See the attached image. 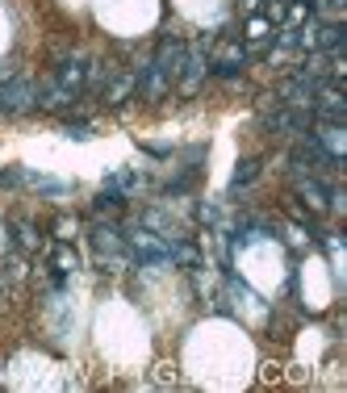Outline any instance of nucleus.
<instances>
[{
  "mask_svg": "<svg viewBox=\"0 0 347 393\" xmlns=\"http://www.w3.org/2000/svg\"><path fill=\"white\" fill-rule=\"evenodd\" d=\"M59 84H63V88H71V92H75V88H80V84H84V67H75V63H67V67H63V71H59Z\"/></svg>",
  "mask_w": 347,
  "mask_h": 393,
  "instance_id": "39448f33",
  "label": "nucleus"
},
{
  "mask_svg": "<svg viewBox=\"0 0 347 393\" xmlns=\"http://www.w3.org/2000/svg\"><path fill=\"white\" fill-rule=\"evenodd\" d=\"M34 84L29 80H8L4 88H0V113H21V109H29L34 105Z\"/></svg>",
  "mask_w": 347,
  "mask_h": 393,
  "instance_id": "f257e3e1",
  "label": "nucleus"
},
{
  "mask_svg": "<svg viewBox=\"0 0 347 393\" xmlns=\"http://www.w3.org/2000/svg\"><path fill=\"white\" fill-rule=\"evenodd\" d=\"M302 197H310V205H314V209H327V205H331V201H327L331 193H327L318 180H302Z\"/></svg>",
  "mask_w": 347,
  "mask_h": 393,
  "instance_id": "20e7f679",
  "label": "nucleus"
},
{
  "mask_svg": "<svg viewBox=\"0 0 347 393\" xmlns=\"http://www.w3.org/2000/svg\"><path fill=\"white\" fill-rule=\"evenodd\" d=\"M256 176H260V163H256V159H243V163H239V172H235V180H230V193H239V188H243V184H251Z\"/></svg>",
  "mask_w": 347,
  "mask_h": 393,
  "instance_id": "7ed1b4c3",
  "label": "nucleus"
},
{
  "mask_svg": "<svg viewBox=\"0 0 347 393\" xmlns=\"http://www.w3.org/2000/svg\"><path fill=\"white\" fill-rule=\"evenodd\" d=\"M209 71H214L218 80H239V75H243V59H214Z\"/></svg>",
  "mask_w": 347,
  "mask_h": 393,
  "instance_id": "f03ea898",
  "label": "nucleus"
},
{
  "mask_svg": "<svg viewBox=\"0 0 347 393\" xmlns=\"http://www.w3.org/2000/svg\"><path fill=\"white\" fill-rule=\"evenodd\" d=\"M247 38H268V21H260V17H256V21H251V29H247Z\"/></svg>",
  "mask_w": 347,
  "mask_h": 393,
  "instance_id": "0eeeda50",
  "label": "nucleus"
},
{
  "mask_svg": "<svg viewBox=\"0 0 347 393\" xmlns=\"http://www.w3.org/2000/svg\"><path fill=\"white\" fill-rule=\"evenodd\" d=\"M67 138H92V126L80 121V126H67Z\"/></svg>",
  "mask_w": 347,
  "mask_h": 393,
  "instance_id": "423d86ee",
  "label": "nucleus"
}]
</instances>
